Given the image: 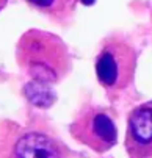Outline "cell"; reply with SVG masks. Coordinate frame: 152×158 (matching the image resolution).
Instances as JSON below:
<instances>
[{"label": "cell", "mask_w": 152, "mask_h": 158, "mask_svg": "<svg viewBox=\"0 0 152 158\" xmlns=\"http://www.w3.org/2000/svg\"><path fill=\"white\" fill-rule=\"evenodd\" d=\"M24 2L57 24H64L71 20L72 14L75 13L78 0H24Z\"/></svg>", "instance_id": "cell-6"}, {"label": "cell", "mask_w": 152, "mask_h": 158, "mask_svg": "<svg viewBox=\"0 0 152 158\" xmlns=\"http://www.w3.org/2000/svg\"><path fill=\"white\" fill-rule=\"evenodd\" d=\"M69 131L75 141L88 146L97 153H105L118 141L113 118L103 106L94 103H85L78 110Z\"/></svg>", "instance_id": "cell-3"}, {"label": "cell", "mask_w": 152, "mask_h": 158, "mask_svg": "<svg viewBox=\"0 0 152 158\" xmlns=\"http://www.w3.org/2000/svg\"><path fill=\"white\" fill-rule=\"evenodd\" d=\"M8 158H68V150L50 135L27 130L14 138Z\"/></svg>", "instance_id": "cell-5"}, {"label": "cell", "mask_w": 152, "mask_h": 158, "mask_svg": "<svg viewBox=\"0 0 152 158\" xmlns=\"http://www.w3.org/2000/svg\"><path fill=\"white\" fill-rule=\"evenodd\" d=\"M138 64L135 46L121 33L103 38L96 56V77L108 94H119L133 83Z\"/></svg>", "instance_id": "cell-2"}, {"label": "cell", "mask_w": 152, "mask_h": 158, "mask_svg": "<svg viewBox=\"0 0 152 158\" xmlns=\"http://www.w3.org/2000/svg\"><path fill=\"white\" fill-rule=\"evenodd\" d=\"M124 146L129 158H152V100L129 113Z\"/></svg>", "instance_id": "cell-4"}, {"label": "cell", "mask_w": 152, "mask_h": 158, "mask_svg": "<svg viewBox=\"0 0 152 158\" xmlns=\"http://www.w3.org/2000/svg\"><path fill=\"white\" fill-rule=\"evenodd\" d=\"M17 64L35 85L52 86L71 71V55L66 44L53 33L32 28L19 38Z\"/></svg>", "instance_id": "cell-1"}]
</instances>
